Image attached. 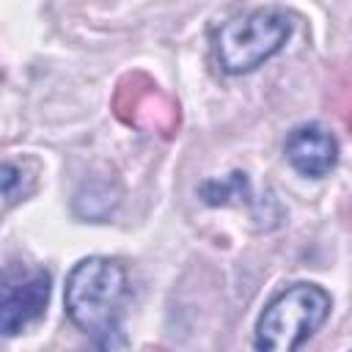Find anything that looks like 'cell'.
Listing matches in <instances>:
<instances>
[{"instance_id": "obj_1", "label": "cell", "mask_w": 352, "mask_h": 352, "mask_svg": "<svg viewBox=\"0 0 352 352\" xmlns=\"http://www.w3.org/2000/svg\"><path fill=\"white\" fill-rule=\"evenodd\" d=\"M126 297L129 280L124 267L104 256H91L74 264L63 289L69 319L104 346L113 344V336L118 333Z\"/></svg>"}, {"instance_id": "obj_5", "label": "cell", "mask_w": 352, "mask_h": 352, "mask_svg": "<svg viewBox=\"0 0 352 352\" xmlns=\"http://www.w3.org/2000/svg\"><path fill=\"white\" fill-rule=\"evenodd\" d=\"M286 160L302 176L322 179L336 168L338 143L336 138L319 124H302L289 132L286 138Z\"/></svg>"}, {"instance_id": "obj_3", "label": "cell", "mask_w": 352, "mask_h": 352, "mask_svg": "<svg viewBox=\"0 0 352 352\" xmlns=\"http://www.w3.org/2000/svg\"><path fill=\"white\" fill-rule=\"evenodd\" d=\"M292 19L278 8H256L220 25L214 36V58L223 72L245 74L258 69L286 44Z\"/></svg>"}, {"instance_id": "obj_6", "label": "cell", "mask_w": 352, "mask_h": 352, "mask_svg": "<svg viewBox=\"0 0 352 352\" xmlns=\"http://www.w3.org/2000/svg\"><path fill=\"white\" fill-rule=\"evenodd\" d=\"M19 184H22V173L14 165H0V192L11 198Z\"/></svg>"}, {"instance_id": "obj_2", "label": "cell", "mask_w": 352, "mask_h": 352, "mask_svg": "<svg viewBox=\"0 0 352 352\" xmlns=\"http://www.w3.org/2000/svg\"><path fill=\"white\" fill-rule=\"evenodd\" d=\"M330 305V294L316 283L289 286L258 316L256 346L267 352H292L302 346L322 327Z\"/></svg>"}, {"instance_id": "obj_4", "label": "cell", "mask_w": 352, "mask_h": 352, "mask_svg": "<svg viewBox=\"0 0 352 352\" xmlns=\"http://www.w3.org/2000/svg\"><path fill=\"white\" fill-rule=\"evenodd\" d=\"M50 300V275L44 270L11 267L0 278V336L22 333L38 319Z\"/></svg>"}]
</instances>
